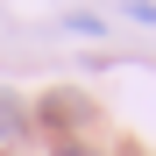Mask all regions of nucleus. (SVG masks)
Returning <instances> with one entry per match:
<instances>
[{
	"label": "nucleus",
	"mask_w": 156,
	"mask_h": 156,
	"mask_svg": "<svg viewBox=\"0 0 156 156\" xmlns=\"http://www.w3.org/2000/svg\"><path fill=\"white\" fill-rule=\"evenodd\" d=\"M121 156H149V149H121Z\"/></svg>",
	"instance_id": "obj_4"
},
{
	"label": "nucleus",
	"mask_w": 156,
	"mask_h": 156,
	"mask_svg": "<svg viewBox=\"0 0 156 156\" xmlns=\"http://www.w3.org/2000/svg\"><path fill=\"white\" fill-rule=\"evenodd\" d=\"M29 121H50V128H85V121H92V107H85L71 85H57V92H43V99H36V114H29Z\"/></svg>",
	"instance_id": "obj_1"
},
{
	"label": "nucleus",
	"mask_w": 156,
	"mask_h": 156,
	"mask_svg": "<svg viewBox=\"0 0 156 156\" xmlns=\"http://www.w3.org/2000/svg\"><path fill=\"white\" fill-rule=\"evenodd\" d=\"M21 128H29V107H21L14 92H0V142H14Z\"/></svg>",
	"instance_id": "obj_2"
},
{
	"label": "nucleus",
	"mask_w": 156,
	"mask_h": 156,
	"mask_svg": "<svg viewBox=\"0 0 156 156\" xmlns=\"http://www.w3.org/2000/svg\"><path fill=\"white\" fill-rule=\"evenodd\" d=\"M57 156H92V149L85 142H57Z\"/></svg>",
	"instance_id": "obj_3"
}]
</instances>
